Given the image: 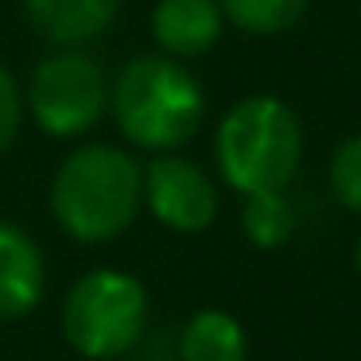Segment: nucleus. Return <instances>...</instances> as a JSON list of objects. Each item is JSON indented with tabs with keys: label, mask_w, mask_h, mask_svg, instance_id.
Listing matches in <instances>:
<instances>
[{
	"label": "nucleus",
	"mask_w": 361,
	"mask_h": 361,
	"mask_svg": "<svg viewBox=\"0 0 361 361\" xmlns=\"http://www.w3.org/2000/svg\"><path fill=\"white\" fill-rule=\"evenodd\" d=\"M326 187L345 214L361 218V128L334 144L326 159Z\"/></svg>",
	"instance_id": "ddd939ff"
},
{
	"label": "nucleus",
	"mask_w": 361,
	"mask_h": 361,
	"mask_svg": "<svg viewBox=\"0 0 361 361\" xmlns=\"http://www.w3.org/2000/svg\"><path fill=\"white\" fill-rule=\"evenodd\" d=\"M357 4H361V0H357Z\"/></svg>",
	"instance_id": "dca6fc26"
},
{
	"label": "nucleus",
	"mask_w": 361,
	"mask_h": 361,
	"mask_svg": "<svg viewBox=\"0 0 361 361\" xmlns=\"http://www.w3.org/2000/svg\"><path fill=\"white\" fill-rule=\"evenodd\" d=\"M144 214L167 233H206L221 214L218 175L183 152L148 156L144 159Z\"/></svg>",
	"instance_id": "423d86ee"
},
{
	"label": "nucleus",
	"mask_w": 361,
	"mask_h": 361,
	"mask_svg": "<svg viewBox=\"0 0 361 361\" xmlns=\"http://www.w3.org/2000/svg\"><path fill=\"white\" fill-rule=\"evenodd\" d=\"M226 20L218 0H156L152 8V43L159 55L190 63L218 47Z\"/></svg>",
	"instance_id": "1a4fd4ad"
},
{
	"label": "nucleus",
	"mask_w": 361,
	"mask_h": 361,
	"mask_svg": "<svg viewBox=\"0 0 361 361\" xmlns=\"http://www.w3.org/2000/svg\"><path fill=\"white\" fill-rule=\"evenodd\" d=\"M51 268L39 237L12 218H0V322H20L47 299Z\"/></svg>",
	"instance_id": "0eeeda50"
},
{
	"label": "nucleus",
	"mask_w": 361,
	"mask_h": 361,
	"mask_svg": "<svg viewBox=\"0 0 361 361\" xmlns=\"http://www.w3.org/2000/svg\"><path fill=\"white\" fill-rule=\"evenodd\" d=\"M221 20L252 39H276L307 16L311 0H218Z\"/></svg>",
	"instance_id": "f8f14e48"
},
{
	"label": "nucleus",
	"mask_w": 361,
	"mask_h": 361,
	"mask_svg": "<svg viewBox=\"0 0 361 361\" xmlns=\"http://www.w3.org/2000/svg\"><path fill=\"white\" fill-rule=\"evenodd\" d=\"M24 121H27V109H24V86L20 78L0 63V156L20 140L24 133Z\"/></svg>",
	"instance_id": "4468645a"
},
{
	"label": "nucleus",
	"mask_w": 361,
	"mask_h": 361,
	"mask_svg": "<svg viewBox=\"0 0 361 361\" xmlns=\"http://www.w3.org/2000/svg\"><path fill=\"white\" fill-rule=\"evenodd\" d=\"M47 210L74 245L121 241L144 214V159L113 140L74 144L51 171Z\"/></svg>",
	"instance_id": "f257e3e1"
},
{
	"label": "nucleus",
	"mask_w": 361,
	"mask_h": 361,
	"mask_svg": "<svg viewBox=\"0 0 361 361\" xmlns=\"http://www.w3.org/2000/svg\"><path fill=\"white\" fill-rule=\"evenodd\" d=\"M24 109L43 136L82 144L109 117V74L90 47H47L24 82Z\"/></svg>",
	"instance_id": "39448f33"
},
{
	"label": "nucleus",
	"mask_w": 361,
	"mask_h": 361,
	"mask_svg": "<svg viewBox=\"0 0 361 361\" xmlns=\"http://www.w3.org/2000/svg\"><path fill=\"white\" fill-rule=\"evenodd\" d=\"M303 121L276 94L237 97L214 128V171L237 198L288 190L303 167Z\"/></svg>",
	"instance_id": "7ed1b4c3"
},
{
	"label": "nucleus",
	"mask_w": 361,
	"mask_h": 361,
	"mask_svg": "<svg viewBox=\"0 0 361 361\" xmlns=\"http://www.w3.org/2000/svg\"><path fill=\"white\" fill-rule=\"evenodd\" d=\"M24 20L47 47H90L121 16V0H20Z\"/></svg>",
	"instance_id": "6e6552de"
},
{
	"label": "nucleus",
	"mask_w": 361,
	"mask_h": 361,
	"mask_svg": "<svg viewBox=\"0 0 361 361\" xmlns=\"http://www.w3.org/2000/svg\"><path fill=\"white\" fill-rule=\"evenodd\" d=\"M206 109L198 74L159 51L133 55L109 78V121L136 156L183 152L206 125Z\"/></svg>",
	"instance_id": "f03ea898"
},
{
	"label": "nucleus",
	"mask_w": 361,
	"mask_h": 361,
	"mask_svg": "<svg viewBox=\"0 0 361 361\" xmlns=\"http://www.w3.org/2000/svg\"><path fill=\"white\" fill-rule=\"evenodd\" d=\"M249 326L226 307H198L175 326L179 361H249Z\"/></svg>",
	"instance_id": "9d476101"
},
{
	"label": "nucleus",
	"mask_w": 361,
	"mask_h": 361,
	"mask_svg": "<svg viewBox=\"0 0 361 361\" xmlns=\"http://www.w3.org/2000/svg\"><path fill=\"white\" fill-rule=\"evenodd\" d=\"M237 226L241 237L260 252H276L295 237L299 229V210L291 202L288 190H272V195H249L241 198L237 210Z\"/></svg>",
	"instance_id": "9b49d317"
},
{
	"label": "nucleus",
	"mask_w": 361,
	"mask_h": 361,
	"mask_svg": "<svg viewBox=\"0 0 361 361\" xmlns=\"http://www.w3.org/2000/svg\"><path fill=\"white\" fill-rule=\"evenodd\" d=\"M59 330L82 361H125L152 330V291L136 272L97 264L74 276L59 303Z\"/></svg>",
	"instance_id": "20e7f679"
},
{
	"label": "nucleus",
	"mask_w": 361,
	"mask_h": 361,
	"mask_svg": "<svg viewBox=\"0 0 361 361\" xmlns=\"http://www.w3.org/2000/svg\"><path fill=\"white\" fill-rule=\"evenodd\" d=\"M353 272L361 276V233H357V241H353Z\"/></svg>",
	"instance_id": "2eb2a0df"
}]
</instances>
